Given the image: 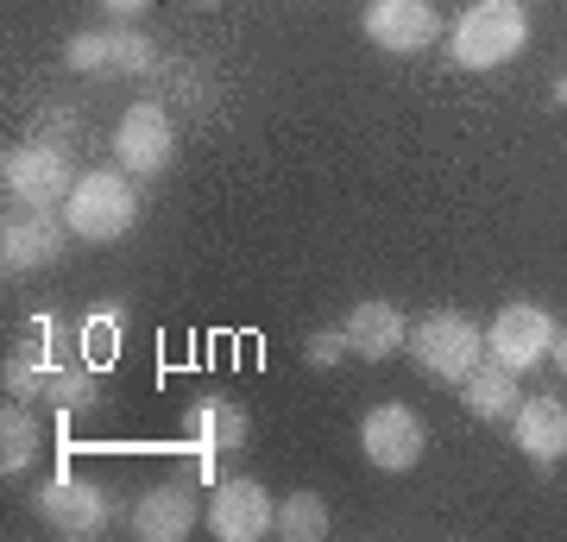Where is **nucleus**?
I'll list each match as a JSON object with an SVG mask.
<instances>
[{"label": "nucleus", "mask_w": 567, "mask_h": 542, "mask_svg": "<svg viewBox=\"0 0 567 542\" xmlns=\"http://www.w3.org/2000/svg\"><path fill=\"white\" fill-rule=\"evenodd\" d=\"M158 63L152 39L133 25H102V32H76L63 44V70L70 76H145Z\"/></svg>", "instance_id": "obj_5"}, {"label": "nucleus", "mask_w": 567, "mask_h": 542, "mask_svg": "<svg viewBox=\"0 0 567 542\" xmlns=\"http://www.w3.org/2000/svg\"><path fill=\"white\" fill-rule=\"evenodd\" d=\"M39 410H32V398H7V410H0V473L13 480V473H25V467L39 461Z\"/></svg>", "instance_id": "obj_17"}, {"label": "nucleus", "mask_w": 567, "mask_h": 542, "mask_svg": "<svg viewBox=\"0 0 567 542\" xmlns=\"http://www.w3.org/2000/svg\"><path fill=\"white\" fill-rule=\"evenodd\" d=\"M114 158H121L126 177H164L171 158H177V126L158 101H133L121 114V133H114Z\"/></svg>", "instance_id": "obj_7"}, {"label": "nucleus", "mask_w": 567, "mask_h": 542, "mask_svg": "<svg viewBox=\"0 0 567 542\" xmlns=\"http://www.w3.org/2000/svg\"><path fill=\"white\" fill-rule=\"evenodd\" d=\"M341 328H347V341H353V354H360V360H391V354H404V341H410L404 309H398V303H385V297L353 303Z\"/></svg>", "instance_id": "obj_14"}, {"label": "nucleus", "mask_w": 567, "mask_h": 542, "mask_svg": "<svg viewBox=\"0 0 567 542\" xmlns=\"http://www.w3.org/2000/svg\"><path fill=\"white\" fill-rule=\"evenodd\" d=\"M63 222L76 241H121L126 227L140 222V177L126 171H82L76 190L63 196Z\"/></svg>", "instance_id": "obj_1"}, {"label": "nucleus", "mask_w": 567, "mask_h": 542, "mask_svg": "<svg viewBox=\"0 0 567 542\" xmlns=\"http://www.w3.org/2000/svg\"><path fill=\"white\" fill-rule=\"evenodd\" d=\"M196 7H221V0H196Z\"/></svg>", "instance_id": "obj_27"}, {"label": "nucleus", "mask_w": 567, "mask_h": 542, "mask_svg": "<svg viewBox=\"0 0 567 542\" xmlns=\"http://www.w3.org/2000/svg\"><path fill=\"white\" fill-rule=\"evenodd\" d=\"M486 354L511 372H529L555 354V321H548L543 303H505L486 328Z\"/></svg>", "instance_id": "obj_9"}, {"label": "nucleus", "mask_w": 567, "mask_h": 542, "mask_svg": "<svg viewBox=\"0 0 567 542\" xmlns=\"http://www.w3.org/2000/svg\"><path fill=\"white\" fill-rule=\"evenodd\" d=\"M63 227L51 208H39V202H25L20 215H7V227H0V265L7 272H44V265L63 253Z\"/></svg>", "instance_id": "obj_13"}, {"label": "nucleus", "mask_w": 567, "mask_h": 542, "mask_svg": "<svg viewBox=\"0 0 567 542\" xmlns=\"http://www.w3.org/2000/svg\"><path fill=\"white\" fill-rule=\"evenodd\" d=\"M183 436L196 442V454H240L246 436H252V422H246V410L234 398H203V403H189Z\"/></svg>", "instance_id": "obj_15"}, {"label": "nucleus", "mask_w": 567, "mask_h": 542, "mask_svg": "<svg viewBox=\"0 0 567 542\" xmlns=\"http://www.w3.org/2000/svg\"><path fill=\"white\" fill-rule=\"evenodd\" d=\"M32 511H39L44 530H58L63 542H89L102 536L107 518H114V499H107V485L95 480H76V473H58V480H44L32 492Z\"/></svg>", "instance_id": "obj_4"}, {"label": "nucleus", "mask_w": 567, "mask_h": 542, "mask_svg": "<svg viewBox=\"0 0 567 542\" xmlns=\"http://www.w3.org/2000/svg\"><path fill=\"white\" fill-rule=\"evenodd\" d=\"M517 448L536 467H555L567 454V403L561 398H524L517 403Z\"/></svg>", "instance_id": "obj_16"}, {"label": "nucleus", "mask_w": 567, "mask_h": 542, "mask_svg": "<svg viewBox=\"0 0 567 542\" xmlns=\"http://www.w3.org/2000/svg\"><path fill=\"white\" fill-rule=\"evenodd\" d=\"M271 536H284V542H322L328 536L322 492H290V499H278V530H271Z\"/></svg>", "instance_id": "obj_21"}, {"label": "nucleus", "mask_w": 567, "mask_h": 542, "mask_svg": "<svg viewBox=\"0 0 567 542\" xmlns=\"http://www.w3.org/2000/svg\"><path fill=\"white\" fill-rule=\"evenodd\" d=\"M423 448H429V429L410 403H379V410H365L360 454L379 467V473H410V467L423 461Z\"/></svg>", "instance_id": "obj_8"}, {"label": "nucleus", "mask_w": 567, "mask_h": 542, "mask_svg": "<svg viewBox=\"0 0 567 542\" xmlns=\"http://www.w3.org/2000/svg\"><path fill=\"white\" fill-rule=\"evenodd\" d=\"M466 410L480 422H505L517 417V372L498 360H480L473 366V379H466Z\"/></svg>", "instance_id": "obj_18"}, {"label": "nucleus", "mask_w": 567, "mask_h": 542, "mask_svg": "<svg viewBox=\"0 0 567 542\" xmlns=\"http://www.w3.org/2000/svg\"><path fill=\"white\" fill-rule=\"evenodd\" d=\"M524 44H529V20L517 0H473L454 20V32H447V51H454L461 70H498Z\"/></svg>", "instance_id": "obj_2"}, {"label": "nucleus", "mask_w": 567, "mask_h": 542, "mask_svg": "<svg viewBox=\"0 0 567 542\" xmlns=\"http://www.w3.org/2000/svg\"><path fill=\"white\" fill-rule=\"evenodd\" d=\"M121 328H126V309H102V316L82 328V360L107 366L114 354H121Z\"/></svg>", "instance_id": "obj_22"}, {"label": "nucleus", "mask_w": 567, "mask_h": 542, "mask_svg": "<svg viewBox=\"0 0 567 542\" xmlns=\"http://www.w3.org/2000/svg\"><path fill=\"white\" fill-rule=\"evenodd\" d=\"M548 360H555V366L567 372V328H555V354H548Z\"/></svg>", "instance_id": "obj_25"}, {"label": "nucleus", "mask_w": 567, "mask_h": 542, "mask_svg": "<svg viewBox=\"0 0 567 542\" xmlns=\"http://www.w3.org/2000/svg\"><path fill=\"white\" fill-rule=\"evenodd\" d=\"M347 354H353L347 328H316V335H309V366H341Z\"/></svg>", "instance_id": "obj_23"}, {"label": "nucleus", "mask_w": 567, "mask_h": 542, "mask_svg": "<svg viewBox=\"0 0 567 542\" xmlns=\"http://www.w3.org/2000/svg\"><path fill=\"white\" fill-rule=\"evenodd\" d=\"M555 101H561V108H567V76H561V82H555Z\"/></svg>", "instance_id": "obj_26"}, {"label": "nucleus", "mask_w": 567, "mask_h": 542, "mask_svg": "<svg viewBox=\"0 0 567 542\" xmlns=\"http://www.w3.org/2000/svg\"><path fill=\"white\" fill-rule=\"evenodd\" d=\"M410 347H416V366H423L435 385H466L473 366L486 360V335L473 328V316L461 309H435L410 328Z\"/></svg>", "instance_id": "obj_3"}, {"label": "nucleus", "mask_w": 567, "mask_h": 542, "mask_svg": "<svg viewBox=\"0 0 567 542\" xmlns=\"http://www.w3.org/2000/svg\"><path fill=\"white\" fill-rule=\"evenodd\" d=\"M58 366H63V360H58V354H44L39 335H25V341L7 354V398H32V403H39Z\"/></svg>", "instance_id": "obj_20"}, {"label": "nucleus", "mask_w": 567, "mask_h": 542, "mask_svg": "<svg viewBox=\"0 0 567 542\" xmlns=\"http://www.w3.org/2000/svg\"><path fill=\"white\" fill-rule=\"evenodd\" d=\"M95 7H102V13H114V20H140L152 0H95Z\"/></svg>", "instance_id": "obj_24"}, {"label": "nucleus", "mask_w": 567, "mask_h": 542, "mask_svg": "<svg viewBox=\"0 0 567 542\" xmlns=\"http://www.w3.org/2000/svg\"><path fill=\"white\" fill-rule=\"evenodd\" d=\"M208 530L221 542H259L278 530V499L265 492L259 480H246V473H234V480L215 485V504H208Z\"/></svg>", "instance_id": "obj_11"}, {"label": "nucleus", "mask_w": 567, "mask_h": 542, "mask_svg": "<svg viewBox=\"0 0 567 542\" xmlns=\"http://www.w3.org/2000/svg\"><path fill=\"white\" fill-rule=\"evenodd\" d=\"M95 398H102V385H95V366L89 360H63L58 372H51V385H44V398L58 417H89L95 410Z\"/></svg>", "instance_id": "obj_19"}, {"label": "nucleus", "mask_w": 567, "mask_h": 542, "mask_svg": "<svg viewBox=\"0 0 567 542\" xmlns=\"http://www.w3.org/2000/svg\"><path fill=\"white\" fill-rule=\"evenodd\" d=\"M196 467L203 461H189L177 480L152 485V492L133 504V536L140 542H183L196 523H203V504H196Z\"/></svg>", "instance_id": "obj_10"}, {"label": "nucleus", "mask_w": 567, "mask_h": 542, "mask_svg": "<svg viewBox=\"0 0 567 542\" xmlns=\"http://www.w3.org/2000/svg\"><path fill=\"white\" fill-rule=\"evenodd\" d=\"M365 39L391 58H410V51H429L442 39V20H435L429 0H372L365 7Z\"/></svg>", "instance_id": "obj_12"}, {"label": "nucleus", "mask_w": 567, "mask_h": 542, "mask_svg": "<svg viewBox=\"0 0 567 542\" xmlns=\"http://www.w3.org/2000/svg\"><path fill=\"white\" fill-rule=\"evenodd\" d=\"M0 183H7V196L39 202V208H58V202L76 190V177H70V152L51 145V140L13 145V152L0 158Z\"/></svg>", "instance_id": "obj_6"}]
</instances>
